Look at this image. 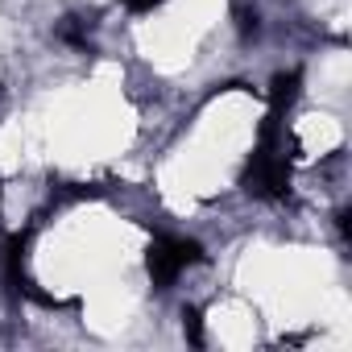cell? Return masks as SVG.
I'll use <instances>...</instances> for the list:
<instances>
[{
    "instance_id": "cell-1",
    "label": "cell",
    "mask_w": 352,
    "mask_h": 352,
    "mask_svg": "<svg viewBox=\"0 0 352 352\" xmlns=\"http://www.w3.org/2000/svg\"><path fill=\"white\" fill-rule=\"evenodd\" d=\"M195 261H204V249L195 241H183V236H157L149 245V253H145V270H149L157 290L174 286V278H179L187 265H195Z\"/></svg>"
},
{
    "instance_id": "cell-2",
    "label": "cell",
    "mask_w": 352,
    "mask_h": 352,
    "mask_svg": "<svg viewBox=\"0 0 352 352\" xmlns=\"http://www.w3.org/2000/svg\"><path fill=\"white\" fill-rule=\"evenodd\" d=\"M245 191L257 195V199H286L290 166H286V157H278V149L257 145V153H253V162L245 170Z\"/></svg>"
},
{
    "instance_id": "cell-3",
    "label": "cell",
    "mask_w": 352,
    "mask_h": 352,
    "mask_svg": "<svg viewBox=\"0 0 352 352\" xmlns=\"http://www.w3.org/2000/svg\"><path fill=\"white\" fill-rule=\"evenodd\" d=\"M298 83H302V75H298V71H278V75H274V83H270V104H274V112H278V116L298 100Z\"/></svg>"
},
{
    "instance_id": "cell-4",
    "label": "cell",
    "mask_w": 352,
    "mask_h": 352,
    "mask_svg": "<svg viewBox=\"0 0 352 352\" xmlns=\"http://www.w3.org/2000/svg\"><path fill=\"white\" fill-rule=\"evenodd\" d=\"M183 331H187V340H191V344H204V315H199L195 307H187V311H183Z\"/></svg>"
},
{
    "instance_id": "cell-5",
    "label": "cell",
    "mask_w": 352,
    "mask_h": 352,
    "mask_svg": "<svg viewBox=\"0 0 352 352\" xmlns=\"http://www.w3.org/2000/svg\"><path fill=\"white\" fill-rule=\"evenodd\" d=\"M124 5L133 9V13H149V9H157L162 0H124Z\"/></svg>"
},
{
    "instance_id": "cell-6",
    "label": "cell",
    "mask_w": 352,
    "mask_h": 352,
    "mask_svg": "<svg viewBox=\"0 0 352 352\" xmlns=\"http://www.w3.org/2000/svg\"><path fill=\"white\" fill-rule=\"evenodd\" d=\"M241 30H245V34H257V13L241 9Z\"/></svg>"
}]
</instances>
